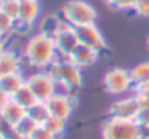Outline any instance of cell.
<instances>
[{
	"mask_svg": "<svg viewBox=\"0 0 149 139\" xmlns=\"http://www.w3.org/2000/svg\"><path fill=\"white\" fill-rule=\"evenodd\" d=\"M23 58L33 68H49L59 58L54 38L42 32H36L35 35L29 36L23 48Z\"/></svg>",
	"mask_w": 149,
	"mask_h": 139,
	"instance_id": "cell-1",
	"label": "cell"
},
{
	"mask_svg": "<svg viewBox=\"0 0 149 139\" xmlns=\"http://www.w3.org/2000/svg\"><path fill=\"white\" fill-rule=\"evenodd\" d=\"M52 77L55 78L59 89L67 93H72L83 86V70L75 65L70 58L59 57L49 67Z\"/></svg>",
	"mask_w": 149,
	"mask_h": 139,
	"instance_id": "cell-2",
	"label": "cell"
},
{
	"mask_svg": "<svg viewBox=\"0 0 149 139\" xmlns=\"http://www.w3.org/2000/svg\"><path fill=\"white\" fill-rule=\"evenodd\" d=\"M61 15L64 22L74 28L96 23L97 19L96 9L86 0H68L62 6Z\"/></svg>",
	"mask_w": 149,
	"mask_h": 139,
	"instance_id": "cell-3",
	"label": "cell"
},
{
	"mask_svg": "<svg viewBox=\"0 0 149 139\" xmlns=\"http://www.w3.org/2000/svg\"><path fill=\"white\" fill-rule=\"evenodd\" d=\"M103 139H143L145 131L136 120H122L109 117L101 129Z\"/></svg>",
	"mask_w": 149,
	"mask_h": 139,
	"instance_id": "cell-4",
	"label": "cell"
},
{
	"mask_svg": "<svg viewBox=\"0 0 149 139\" xmlns=\"http://www.w3.org/2000/svg\"><path fill=\"white\" fill-rule=\"evenodd\" d=\"M103 86L110 94H123L135 90V83L130 75V70L122 67L110 68L103 77Z\"/></svg>",
	"mask_w": 149,
	"mask_h": 139,
	"instance_id": "cell-5",
	"label": "cell"
},
{
	"mask_svg": "<svg viewBox=\"0 0 149 139\" xmlns=\"http://www.w3.org/2000/svg\"><path fill=\"white\" fill-rule=\"evenodd\" d=\"M26 86L32 90L39 101H48L58 93V84L49 71H38L26 77Z\"/></svg>",
	"mask_w": 149,
	"mask_h": 139,
	"instance_id": "cell-6",
	"label": "cell"
},
{
	"mask_svg": "<svg viewBox=\"0 0 149 139\" xmlns=\"http://www.w3.org/2000/svg\"><path fill=\"white\" fill-rule=\"evenodd\" d=\"M142 110V103L136 94L119 98L114 101L109 110L110 117L122 119V120H136L139 112Z\"/></svg>",
	"mask_w": 149,
	"mask_h": 139,
	"instance_id": "cell-7",
	"label": "cell"
},
{
	"mask_svg": "<svg viewBox=\"0 0 149 139\" xmlns=\"http://www.w3.org/2000/svg\"><path fill=\"white\" fill-rule=\"evenodd\" d=\"M48 109H49L51 116H55L62 120H68L70 116L72 115L75 106H77V98L71 93H55L48 101H45Z\"/></svg>",
	"mask_w": 149,
	"mask_h": 139,
	"instance_id": "cell-8",
	"label": "cell"
},
{
	"mask_svg": "<svg viewBox=\"0 0 149 139\" xmlns=\"http://www.w3.org/2000/svg\"><path fill=\"white\" fill-rule=\"evenodd\" d=\"M54 41H55L58 55L62 58H70L80 45V39H78L75 28L68 23H64L61 26V29L54 36Z\"/></svg>",
	"mask_w": 149,
	"mask_h": 139,
	"instance_id": "cell-9",
	"label": "cell"
},
{
	"mask_svg": "<svg viewBox=\"0 0 149 139\" xmlns=\"http://www.w3.org/2000/svg\"><path fill=\"white\" fill-rule=\"evenodd\" d=\"M41 6L38 0H20L19 17L16 20V31L31 29L39 17Z\"/></svg>",
	"mask_w": 149,
	"mask_h": 139,
	"instance_id": "cell-10",
	"label": "cell"
},
{
	"mask_svg": "<svg viewBox=\"0 0 149 139\" xmlns=\"http://www.w3.org/2000/svg\"><path fill=\"white\" fill-rule=\"evenodd\" d=\"M75 31H77L80 44H83V45H86V46H90V48H93V49H96L99 52H103L107 48L104 35L101 34V31L97 28L96 23L75 28Z\"/></svg>",
	"mask_w": 149,
	"mask_h": 139,
	"instance_id": "cell-11",
	"label": "cell"
},
{
	"mask_svg": "<svg viewBox=\"0 0 149 139\" xmlns=\"http://www.w3.org/2000/svg\"><path fill=\"white\" fill-rule=\"evenodd\" d=\"M99 57H100L99 51H96V49H93L90 46H86V45H83V44H80L78 48L70 57V59L75 65H78L81 70H84V68H88V67L94 65L96 61L99 59Z\"/></svg>",
	"mask_w": 149,
	"mask_h": 139,
	"instance_id": "cell-12",
	"label": "cell"
},
{
	"mask_svg": "<svg viewBox=\"0 0 149 139\" xmlns=\"http://www.w3.org/2000/svg\"><path fill=\"white\" fill-rule=\"evenodd\" d=\"M20 68H22V59L16 52L6 49L0 55V80L10 74L22 73Z\"/></svg>",
	"mask_w": 149,
	"mask_h": 139,
	"instance_id": "cell-13",
	"label": "cell"
},
{
	"mask_svg": "<svg viewBox=\"0 0 149 139\" xmlns=\"http://www.w3.org/2000/svg\"><path fill=\"white\" fill-rule=\"evenodd\" d=\"M25 116H26V109L22 107L19 103H16L13 98H10V100L4 104V107L0 110V119L4 120V122H6L7 125H10L12 128H13L19 120H22Z\"/></svg>",
	"mask_w": 149,
	"mask_h": 139,
	"instance_id": "cell-14",
	"label": "cell"
},
{
	"mask_svg": "<svg viewBox=\"0 0 149 139\" xmlns=\"http://www.w3.org/2000/svg\"><path fill=\"white\" fill-rule=\"evenodd\" d=\"M26 84V78L23 77L22 73H16V74H10L7 77H3L0 80V87L7 93L10 97L17 93L23 86Z\"/></svg>",
	"mask_w": 149,
	"mask_h": 139,
	"instance_id": "cell-15",
	"label": "cell"
},
{
	"mask_svg": "<svg viewBox=\"0 0 149 139\" xmlns=\"http://www.w3.org/2000/svg\"><path fill=\"white\" fill-rule=\"evenodd\" d=\"M38 126H39V125H36V123L26 115L22 120H19V122L13 126V133H15L16 139H29V136L38 129Z\"/></svg>",
	"mask_w": 149,
	"mask_h": 139,
	"instance_id": "cell-16",
	"label": "cell"
},
{
	"mask_svg": "<svg viewBox=\"0 0 149 139\" xmlns=\"http://www.w3.org/2000/svg\"><path fill=\"white\" fill-rule=\"evenodd\" d=\"M26 115L39 126H42L45 123V120L51 116L49 109L47 106L45 101H36L33 106H31L28 110H26Z\"/></svg>",
	"mask_w": 149,
	"mask_h": 139,
	"instance_id": "cell-17",
	"label": "cell"
},
{
	"mask_svg": "<svg viewBox=\"0 0 149 139\" xmlns=\"http://www.w3.org/2000/svg\"><path fill=\"white\" fill-rule=\"evenodd\" d=\"M64 19H58L56 16H47L42 19L41 22V26H39V31L38 32H42L45 35H49V36H55L56 32L61 29V26L64 25Z\"/></svg>",
	"mask_w": 149,
	"mask_h": 139,
	"instance_id": "cell-18",
	"label": "cell"
},
{
	"mask_svg": "<svg viewBox=\"0 0 149 139\" xmlns=\"http://www.w3.org/2000/svg\"><path fill=\"white\" fill-rule=\"evenodd\" d=\"M12 98H13L16 103H19L22 107H25L26 110H28L31 106H33L36 101H39V100L36 98V96L32 93V90H31L26 84H25L17 93H15V94L12 96Z\"/></svg>",
	"mask_w": 149,
	"mask_h": 139,
	"instance_id": "cell-19",
	"label": "cell"
},
{
	"mask_svg": "<svg viewBox=\"0 0 149 139\" xmlns=\"http://www.w3.org/2000/svg\"><path fill=\"white\" fill-rule=\"evenodd\" d=\"M65 126H67V122L62 120V119H58L55 116H49L45 123L42 125L44 129H47L51 135H54L55 138H61V135L65 132Z\"/></svg>",
	"mask_w": 149,
	"mask_h": 139,
	"instance_id": "cell-20",
	"label": "cell"
},
{
	"mask_svg": "<svg viewBox=\"0 0 149 139\" xmlns=\"http://www.w3.org/2000/svg\"><path fill=\"white\" fill-rule=\"evenodd\" d=\"M130 75H132V80H133L135 86L148 81L149 80V59L148 61H142L138 65H135L130 70Z\"/></svg>",
	"mask_w": 149,
	"mask_h": 139,
	"instance_id": "cell-21",
	"label": "cell"
},
{
	"mask_svg": "<svg viewBox=\"0 0 149 139\" xmlns=\"http://www.w3.org/2000/svg\"><path fill=\"white\" fill-rule=\"evenodd\" d=\"M16 31V20L7 16L1 9H0V38H6L12 35Z\"/></svg>",
	"mask_w": 149,
	"mask_h": 139,
	"instance_id": "cell-22",
	"label": "cell"
},
{
	"mask_svg": "<svg viewBox=\"0 0 149 139\" xmlns=\"http://www.w3.org/2000/svg\"><path fill=\"white\" fill-rule=\"evenodd\" d=\"M0 9L7 16H10L12 19L17 20V17H19V9H20V0H1Z\"/></svg>",
	"mask_w": 149,
	"mask_h": 139,
	"instance_id": "cell-23",
	"label": "cell"
},
{
	"mask_svg": "<svg viewBox=\"0 0 149 139\" xmlns=\"http://www.w3.org/2000/svg\"><path fill=\"white\" fill-rule=\"evenodd\" d=\"M133 92L138 96V98L141 100L142 107H149V80L145 81V83H142V84L135 86Z\"/></svg>",
	"mask_w": 149,
	"mask_h": 139,
	"instance_id": "cell-24",
	"label": "cell"
},
{
	"mask_svg": "<svg viewBox=\"0 0 149 139\" xmlns=\"http://www.w3.org/2000/svg\"><path fill=\"white\" fill-rule=\"evenodd\" d=\"M106 4L111 9H116V10H133L135 9V4H136V0H104Z\"/></svg>",
	"mask_w": 149,
	"mask_h": 139,
	"instance_id": "cell-25",
	"label": "cell"
},
{
	"mask_svg": "<svg viewBox=\"0 0 149 139\" xmlns=\"http://www.w3.org/2000/svg\"><path fill=\"white\" fill-rule=\"evenodd\" d=\"M136 122L145 131V133L149 132V107H142V110L139 112V115L136 117Z\"/></svg>",
	"mask_w": 149,
	"mask_h": 139,
	"instance_id": "cell-26",
	"label": "cell"
},
{
	"mask_svg": "<svg viewBox=\"0 0 149 139\" xmlns=\"http://www.w3.org/2000/svg\"><path fill=\"white\" fill-rule=\"evenodd\" d=\"M136 15L139 16H143V17H148L149 16V0H136V4H135V9Z\"/></svg>",
	"mask_w": 149,
	"mask_h": 139,
	"instance_id": "cell-27",
	"label": "cell"
},
{
	"mask_svg": "<svg viewBox=\"0 0 149 139\" xmlns=\"http://www.w3.org/2000/svg\"><path fill=\"white\" fill-rule=\"evenodd\" d=\"M29 139H58L54 135H51L47 129H44L42 126H38V129L29 136Z\"/></svg>",
	"mask_w": 149,
	"mask_h": 139,
	"instance_id": "cell-28",
	"label": "cell"
},
{
	"mask_svg": "<svg viewBox=\"0 0 149 139\" xmlns=\"http://www.w3.org/2000/svg\"><path fill=\"white\" fill-rule=\"evenodd\" d=\"M10 98H12V97H10L7 93H6L3 89H1V87H0V110L4 107V104H6V103H7Z\"/></svg>",
	"mask_w": 149,
	"mask_h": 139,
	"instance_id": "cell-29",
	"label": "cell"
},
{
	"mask_svg": "<svg viewBox=\"0 0 149 139\" xmlns=\"http://www.w3.org/2000/svg\"><path fill=\"white\" fill-rule=\"evenodd\" d=\"M4 51H6V42H4L3 38H0V55H1Z\"/></svg>",
	"mask_w": 149,
	"mask_h": 139,
	"instance_id": "cell-30",
	"label": "cell"
},
{
	"mask_svg": "<svg viewBox=\"0 0 149 139\" xmlns=\"http://www.w3.org/2000/svg\"><path fill=\"white\" fill-rule=\"evenodd\" d=\"M0 139H9V138L6 136V133H4V132H1V131H0Z\"/></svg>",
	"mask_w": 149,
	"mask_h": 139,
	"instance_id": "cell-31",
	"label": "cell"
},
{
	"mask_svg": "<svg viewBox=\"0 0 149 139\" xmlns=\"http://www.w3.org/2000/svg\"><path fill=\"white\" fill-rule=\"evenodd\" d=\"M146 45H148V49H149V36H148V39H146Z\"/></svg>",
	"mask_w": 149,
	"mask_h": 139,
	"instance_id": "cell-32",
	"label": "cell"
},
{
	"mask_svg": "<svg viewBox=\"0 0 149 139\" xmlns=\"http://www.w3.org/2000/svg\"><path fill=\"white\" fill-rule=\"evenodd\" d=\"M0 3H1V0H0Z\"/></svg>",
	"mask_w": 149,
	"mask_h": 139,
	"instance_id": "cell-33",
	"label": "cell"
},
{
	"mask_svg": "<svg viewBox=\"0 0 149 139\" xmlns=\"http://www.w3.org/2000/svg\"><path fill=\"white\" fill-rule=\"evenodd\" d=\"M38 1H39V0H38Z\"/></svg>",
	"mask_w": 149,
	"mask_h": 139,
	"instance_id": "cell-34",
	"label": "cell"
}]
</instances>
